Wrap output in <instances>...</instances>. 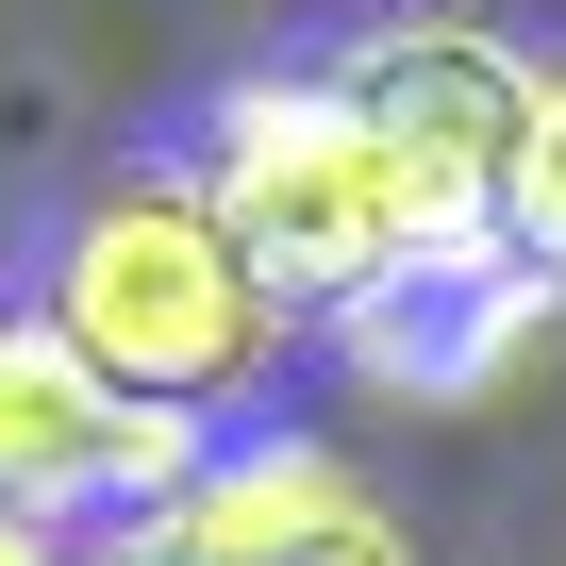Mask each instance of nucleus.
Here are the masks:
<instances>
[{"label":"nucleus","instance_id":"nucleus-1","mask_svg":"<svg viewBox=\"0 0 566 566\" xmlns=\"http://www.w3.org/2000/svg\"><path fill=\"white\" fill-rule=\"evenodd\" d=\"M51 334L101 367V384H134V400H233L250 367H266V334H283V301L250 283V250L217 233V200L200 184H101L84 217H67V250H51Z\"/></svg>","mask_w":566,"mask_h":566},{"label":"nucleus","instance_id":"nucleus-2","mask_svg":"<svg viewBox=\"0 0 566 566\" xmlns=\"http://www.w3.org/2000/svg\"><path fill=\"white\" fill-rule=\"evenodd\" d=\"M184 184L217 200V233L250 250V283L283 317H350L367 283L400 266V184H384V134L334 101V67H250L217 84Z\"/></svg>","mask_w":566,"mask_h":566},{"label":"nucleus","instance_id":"nucleus-3","mask_svg":"<svg viewBox=\"0 0 566 566\" xmlns=\"http://www.w3.org/2000/svg\"><path fill=\"white\" fill-rule=\"evenodd\" d=\"M533 84H549V67H516V51L467 34V18H384V34L334 51V101L384 134L400 250H467V233H500L516 150H533Z\"/></svg>","mask_w":566,"mask_h":566},{"label":"nucleus","instance_id":"nucleus-4","mask_svg":"<svg viewBox=\"0 0 566 566\" xmlns=\"http://www.w3.org/2000/svg\"><path fill=\"white\" fill-rule=\"evenodd\" d=\"M217 450H200V417H167V400H134V384H101L51 317H0V516H150V500H184Z\"/></svg>","mask_w":566,"mask_h":566},{"label":"nucleus","instance_id":"nucleus-5","mask_svg":"<svg viewBox=\"0 0 566 566\" xmlns=\"http://www.w3.org/2000/svg\"><path fill=\"white\" fill-rule=\"evenodd\" d=\"M549 301H566V283H549L516 233H467V250H400L367 301L334 317V350H350L384 400L467 417V400H500V384H516V350L549 334Z\"/></svg>","mask_w":566,"mask_h":566},{"label":"nucleus","instance_id":"nucleus-6","mask_svg":"<svg viewBox=\"0 0 566 566\" xmlns=\"http://www.w3.org/2000/svg\"><path fill=\"white\" fill-rule=\"evenodd\" d=\"M350 500V467L334 450H301V433H266V450H217L184 500H150V516H117L84 566H266L301 516H334Z\"/></svg>","mask_w":566,"mask_h":566},{"label":"nucleus","instance_id":"nucleus-7","mask_svg":"<svg viewBox=\"0 0 566 566\" xmlns=\"http://www.w3.org/2000/svg\"><path fill=\"white\" fill-rule=\"evenodd\" d=\"M500 233H516V250L566 283V67L533 84V150H516V200H500Z\"/></svg>","mask_w":566,"mask_h":566},{"label":"nucleus","instance_id":"nucleus-8","mask_svg":"<svg viewBox=\"0 0 566 566\" xmlns=\"http://www.w3.org/2000/svg\"><path fill=\"white\" fill-rule=\"evenodd\" d=\"M266 566H417V533H400V516H384V500L350 483L334 516H301V533H283V549H266Z\"/></svg>","mask_w":566,"mask_h":566},{"label":"nucleus","instance_id":"nucleus-9","mask_svg":"<svg viewBox=\"0 0 566 566\" xmlns=\"http://www.w3.org/2000/svg\"><path fill=\"white\" fill-rule=\"evenodd\" d=\"M0 566H51V533H34V516H0Z\"/></svg>","mask_w":566,"mask_h":566}]
</instances>
